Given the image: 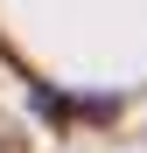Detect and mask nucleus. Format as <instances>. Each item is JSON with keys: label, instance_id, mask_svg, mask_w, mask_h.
<instances>
[{"label": "nucleus", "instance_id": "obj_1", "mask_svg": "<svg viewBox=\"0 0 147 153\" xmlns=\"http://www.w3.org/2000/svg\"><path fill=\"white\" fill-rule=\"evenodd\" d=\"M28 97H35V105H42V111H49V118H70V105H63V97H56V91H49V84H35V91H28Z\"/></svg>", "mask_w": 147, "mask_h": 153}]
</instances>
